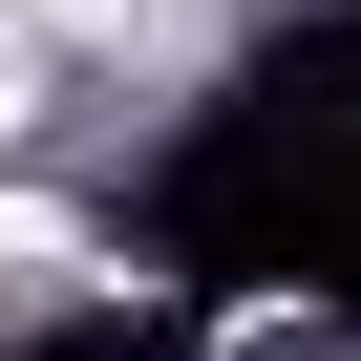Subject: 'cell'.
<instances>
[{
    "instance_id": "obj_1",
    "label": "cell",
    "mask_w": 361,
    "mask_h": 361,
    "mask_svg": "<svg viewBox=\"0 0 361 361\" xmlns=\"http://www.w3.org/2000/svg\"><path fill=\"white\" fill-rule=\"evenodd\" d=\"M64 276H85V234H64V213H0V298H64Z\"/></svg>"
}]
</instances>
